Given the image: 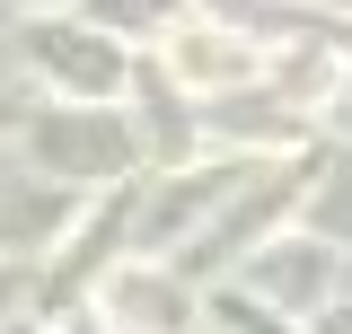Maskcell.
<instances>
[{
    "label": "cell",
    "mask_w": 352,
    "mask_h": 334,
    "mask_svg": "<svg viewBox=\"0 0 352 334\" xmlns=\"http://www.w3.org/2000/svg\"><path fill=\"white\" fill-rule=\"evenodd\" d=\"M176 71H185V80H238V71H256V62L229 53V44H212V36H185L176 44Z\"/></svg>",
    "instance_id": "obj_1"
}]
</instances>
